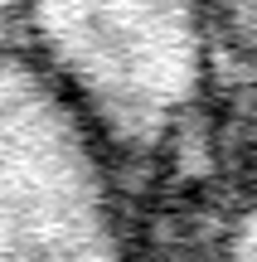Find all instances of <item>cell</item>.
Instances as JSON below:
<instances>
[{"mask_svg":"<svg viewBox=\"0 0 257 262\" xmlns=\"http://www.w3.org/2000/svg\"><path fill=\"white\" fill-rule=\"evenodd\" d=\"M19 49L87 117L116 170H160L223 93L219 0H25Z\"/></svg>","mask_w":257,"mask_h":262,"instance_id":"1","label":"cell"},{"mask_svg":"<svg viewBox=\"0 0 257 262\" xmlns=\"http://www.w3.org/2000/svg\"><path fill=\"white\" fill-rule=\"evenodd\" d=\"M219 262H257V189L228 214L219 238Z\"/></svg>","mask_w":257,"mask_h":262,"instance_id":"3","label":"cell"},{"mask_svg":"<svg viewBox=\"0 0 257 262\" xmlns=\"http://www.w3.org/2000/svg\"><path fill=\"white\" fill-rule=\"evenodd\" d=\"M0 262H136L126 180L25 54H0Z\"/></svg>","mask_w":257,"mask_h":262,"instance_id":"2","label":"cell"},{"mask_svg":"<svg viewBox=\"0 0 257 262\" xmlns=\"http://www.w3.org/2000/svg\"><path fill=\"white\" fill-rule=\"evenodd\" d=\"M19 29H25V0H0V54L19 49Z\"/></svg>","mask_w":257,"mask_h":262,"instance_id":"4","label":"cell"}]
</instances>
